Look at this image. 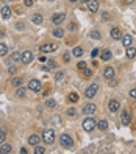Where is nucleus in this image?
<instances>
[{
  "label": "nucleus",
  "mask_w": 136,
  "mask_h": 154,
  "mask_svg": "<svg viewBox=\"0 0 136 154\" xmlns=\"http://www.w3.org/2000/svg\"><path fill=\"white\" fill-rule=\"evenodd\" d=\"M41 137H42V142H44L45 145H52L53 142H55V131L52 128H47V129H44Z\"/></svg>",
  "instance_id": "obj_1"
},
{
  "label": "nucleus",
  "mask_w": 136,
  "mask_h": 154,
  "mask_svg": "<svg viewBox=\"0 0 136 154\" xmlns=\"http://www.w3.org/2000/svg\"><path fill=\"white\" fill-rule=\"evenodd\" d=\"M81 126H83V129L86 131V132H91L94 128H97V121L92 118V115L91 117H84V120L81 121Z\"/></svg>",
  "instance_id": "obj_2"
},
{
  "label": "nucleus",
  "mask_w": 136,
  "mask_h": 154,
  "mask_svg": "<svg viewBox=\"0 0 136 154\" xmlns=\"http://www.w3.org/2000/svg\"><path fill=\"white\" fill-rule=\"evenodd\" d=\"M60 145L63 146V148L72 149L73 148V138L69 136V134H61L60 136Z\"/></svg>",
  "instance_id": "obj_3"
},
{
  "label": "nucleus",
  "mask_w": 136,
  "mask_h": 154,
  "mask_svg": "<svg viewBox=\"0 0 136 154\" xmlns=\"http://www.w3.org/2000/svg\"><path fill=\"white\" fill-rule=\"evenodd\" d=\"M97 92H99V84L92 83L91 86L86 87V90H84V97H86V98H94L97 95Z\"/></svg>",
  "instance_id": "obj_4"
},
{
  "label": "nucleus",
  "mask_w": 136,
  "mask_h": 154,
  "mask_svg": "<svg viewBox=\"0 0 136 154\" xmlns=\"http://www.w3.org/2000/svg\"><path fill=\"white\" fill-rule=\"evenodd\" d=\"M27 87H28V90L38 94V92H41V89H42V84H41L39 79L33 78V79H30V81H28V86H27Z\"/></svg>",
  "instance_id": "obj_5"
},
{
  "label": "nucleus",
  "mask_w": 136,
  "mask_h": 154,
  "mask_svg": "<svg viewBox=\"0 0 136 154\" xmlns=\"http://www.w3.org/2000/svg\"><path fill=\"white\" fill-rule=\"evenodd\" d=\"M81 112L84 114V117H91V115H94V114L97 112V106L94 104V103H88V104L83 106Z\"/></svg>",
  "instance_id": "obj_6"
},
{
  "label": "nucleus",
  "mask_w": 136,
  "mask_h": 154,
  "mask_svg": "<svg viewBox=\"0 0 136 154\" xmlns=\"http://www.w3.org/2000/svg\"><path fill=\"white\" fill-rule=\"evenodd\" d=\"M56 48H58V45L56 44H53V42H45V44H42L39 50H41V53H53V52H56Z\"/></svg>",
  "instance_id": "obj_7"
},
{
  "label": "nucleus",
  "mask_w": 136,
  "mask_h": 154,
  "mask_svg": "<svg viewBox=\"0 0 136 154\" xmlns=\"http://www.w3.org/2000/svg\"><path fill=\"white\" fill-rule=\"evenodd\" d=\"M66 13H55L52 16V24L55 25V26H60L61 24H64V20H66Z\"/></svg>",
  "instance_id": "obj_8"
},
{
  "label": "nucleus",
  "mask_w": 136,
  "mask_h": 154,
  "mask_svg": "<svg viewBox=\"0 0 136 154\" xmlns=\"http://www.w3.org/2000/svg\"><path fill=\"white\" fill-rule=\"evenodd\" d=\"M120 121H122L124 126H128L131 123V112L128 109H124L122 114H120Z\"/></svg>",
  "instance_id": "obj_9"
},
{
  "label": "nucleus",
  "mask_w": 136,
  "mask_h": 154,
  "mask_svg": "<svg viewBox=\"0 0 136 154\" xmlns=\"http://www.w3.org/2000/svg\"><path fill=\"white\" fill-rule=\"evenodd\" d=\"M33 59H34V55H33L32 50H25V52L22 53V62H24V64H27V65L32 64Z\"/></svg>",
  "instance_id": "obj_10"
},
{
  "label": "nucleus",
  "mask_w": 136,
  "mask_h": 154,
  "mask_svg": "<svg viewBox=\"0 0 136 154\" xmlns=\"http://www.w3.org/2000/svg\"><path fill=\"white\" fill-rule=\"evenodd\" d=\"M110 36H111V39H114V41H120L124 34H122V31H120V28L113 26V28L110 30Z\"/></svg>",
  "instance_id": "obj_11"
},
{
  "label": "nucleus",
  "mask_w": 136,
  "mask_h": 154,
  "mask_svg": "<svg viewBox=\"0 0 136 154\" xmlns=\"http://www.w3.org/2000/svg\"><path fill=\"white\" fill-rule=\"evenodd\" d=\"M120 109V101L119 100H110V103H108V111L110 112H117V111Z\"/></svg>",
  "instance_id": "obj_12"
},
{
  "label": "nucleus",
  "mask_w": 136,
  "mask_h": 154,
  "mask_svg": "<svg viewBox=\"0 0 136 154\" xmlns=\"http://www.w3.org/2000/svg\"><path fill=\"white\" fill-rule=\"evenodd\" d=\"M86 6H88L89 13H97L99 11V0H89L86 3Z\"/></svg>",
  "instance_id": "obj_13"
},
{
  "label": "nucleus",
  "mask_w": 136,
  "mask_h": 154,
  "mask_svg": "<svg viewBox=\"0 0 136 154\" xmlns=\"http://www.w3.org/2000/svg\"><path fill=\"white\" fill-rule=\"evenodd\" d=\"M103 78L108 79V81L114 78V69L110 67V65H108V67H105V69H103Z\"/></svg>",
  "instance_id": "obj_14"
},
{
  "label": "nucleus",
  "mask_w": 136,
  "mask_h": 154,
  "mask_svg": "<svg viewBox=\"0 0 136 154\" xmlns=\"http://www.w3.org/2000/svg\"><path fill=\"white\" fill-rule=\"evenodd\" d=\"M0 14H2V19H3V20H10V19H11V8L5 5L2 9H0Z\"/></svg>",
  "instance_id": "obj_15"
},
{
  "label": "nucleus",
  "mask_w": 136,
  "mask_h": 154,
  "mask_svg": "<svg viewBox=\"0 0 136 154\" xmlns=\"http://www.w3.org/2000/svg\"><path fill=\"white\" fill-rule=\"evenodd\" d=\"M120 42H122V45L124 47H130L131 44H133V36H131V34H124L122 36V39H120Z\"/></svg>",
  "instance_id": "obj_16"
},
{
  "label": "nucleus",
  "mask_w": 136,
  "mask_h": 154,
  "mask_svg": "<svg viewBox=\"0 0 136 154\" xmlns=\"http://www.w3.org/2000/svg\"><path fill=\"white\" fill-rule=\"evenodd\" d=\"M42 140V137L41 136H38V134H32V136H28V143L32 145V146H36V145H39V142Z\"/></svg>",
  "instance_id": "obj_17"
},
{
  "label": "nucleus",
  "mask_w": 136,
  "mask_h": 154,
  "mask_svg": "<svg viewBox=\"0 0 136 154\" xmlns=\"http://www.w3.org/2000/svg\"><path fill=\"white\" fill-rule=\"evenodd\" d=\"M14 95H16L17 98H25L27 97V89L24 86H21V87H16V92H14Z\"/></svg>",
  "instance_id": "obj_18"
},
{
  "label": "nucleus",
  "mask_w": 136,
  "mask_h": 154,
  "mask_svg": "<svg viewBox=\"0 0 136 154\" xmlns=\"http://www.w3.org/2000/svg\"><path fill=\"white\" fill-rule=\"evenodd\" d=\"M13 153V146L10 143H2L0 145V154H10Z\"/></svg>",
  "instance_id": "obj_19"
},
{
  "label": "nucleus",
  "mask_w": 136,
  "mask_h": 154,
  "mask_svg": "<svg viewBox=\"0 0 136 154\" xmlns=\"http://www.w3.org/2000/svg\"><path fill=\"white\" fill-rule=\"evenodd\" d=\"M52 36L56 37V39H63V37H64V30L60 28V26H56V28L52 31Z\"/></svg>",
  "instance_id": "obj_20"
},
{
  "label": "nucleus",
  "mask_w": 136,
  "mask_h": 154,
  "mask_svg": "<svg viewBox=\"0 0 136 154\" xmlns=\"http://www.w3.org/2000/svg\"><path fill=\"white\" fill-rule=\"evenodd\" d=\"M11 86H14V87L24 86V79H22L21 76H13V78H11Z\"/></svg>",
  "instance_id": "obj_21"
},
{
  "label": "nucleus",
  "mask_w": 136,
  "mask_h": 154,
  "mask_svg": "<svg viewBox=\"0 0 136 154\" xmlns=\"http://www.w3.org/2000/svg\"><path fill=\"white\" fill-rule=\"evenodd\" d=\"M111 50H108V48H103L102 50V53H100V58H102V61H110L111 59Z\"/></svg>",
  "instance_id": "obj_22"
},
{
  "label": "nucleus",
  "mask_w": 136,
  "mask_h": 154,
  "mask_svg": "<svg viewBox=\"0 0 136 154\" xmlns=\"http://www.w3.org/2000/svg\"><path fill=\"white\" fill-rule=\"evenodd\" d=\"M127 58H128V59H135V58H136V48L135 47H131V45H130V47H127Z\"/></svg>",
  "instance_id": "obj_23"
},
{
  "label": "nucleus",
  "mask_w": 136,
  "mask_h": 154,
  "mask_svg": "<svg viewBox=\"0 0 136 154\" xmlns=\"http://www.w3.org/2000/svg\"><path fill=\"white\" fill-rule=\"evenodd\" d=\"M83 53H84L83 47H73V50H72V56H75V58H81Z\"/></svg>",
  "instance_id": "obj_24"
},
{
  "label": "nucleus",
  "mask_w": 136,
  "mask_h": 154,
  "mask_svg": "<svg viewBox=\"0 0 136 154\" xmlns=\"http://www.w3.org/2000/svg\"><path fill=\"white\" fill-rule=\"evenodd\" d=\"M11 61H14V62H22V53L21 52H13L11 53Z\"/></svg>",
  "instance_id": "obj_25"
},
{
  "label": "nucleus",
  "mask_w": 136,
  "mask_h": 154,
  "mask_svg": "<svg viewBox=\"0 0 136 154\" xmlns=\"http://www.w3.org/2000/svg\"><path fill=\"white\" fill-rule=\"evenodd\" d=\"M32 22H33L34 25H41L42 24V16H41L39 13L33 14V16H32Z\"/></svg>",
  "instance_id": "obj_26"
},
{
  "label": "nucleus",
  "mask_w": 136,
  "mask_h": 154,
  "mask_svg": "<svg viewBox=\"0 0 136 154\" xmlns=\"http://www.w3.org/2000/svg\"><path fill=\"white\" fill-rule=\"evenodd\" d=\"M67 100L71 103H77L80 100V97H78V94H77V92H71V94L67 95Z\"/></svg>",
  "instance_id": "obj_27"
},
{
  "label": "nucleus",
  "mask_w": 136,
  "mask_h": 154,
  "mask_svg": "<svg viewBox=\"0 0 136 154\" xmlns=\"http://www.w3.org/2000/svg\"><path fill=\"white\" fill-rule=\"evenodd\" d=\"M89 36H91V39H94V41H100V39H102V33L97 31V30H92Z\"/></svg>",
  "instance_id": "obj_28"
},
{
  "label": "nucleus",
  "mask_w": 136,
  "mask_h": 154,
  "mask_svg": "<svg viewBox=\"0 0 136 154\" xmlns=\"http://www.w3.org/2000/svg\"><path fill=\"white\" fill-rule=\"evenodd\" d=\"M45 153H47V148H45V146H42V145L34 146V154H45Z\"/></svg>",
  "instance_id": "obj_29"
},
{
  "label": "nucleus",
  "mask_w": 136,
  "mask_h": 154,
  "mask_svg": "<svg viewBox=\"0 0 136 154\" xmlns=\"http://www.w3.org/2000/svg\"><path fill=\"white\" fill-rule=\"evenodd\" d=\"M64 75H66L64 70H58V72L55 73V81H56V83L63 81V79H64Z\"/></svg>",
  "instance_id": "obj_30"
},
{
  "label": "nucleus",
  "mask_w": 136,
  "mask_h": 154,
  "mask_svg": "<svg viewBox=\"0 0 136 154\" xmlns=\"http://www.w3.org/2000/svg\"><path fill=\"white\" fill-rule=\"evenodd\" d=\"M66 114H67V117H73V118H75L77 115H78V111H77L75 107H69V109H66Z\"/></svg>",
  "instance_id": "obj_31"
},
{
  "label": "nucleus",
  "mask_w": 136,
  "mask_h": 154,
  "mask_svg": "<svg viewBox=\"0 0 136 154\" xmlns=\"http://www.w3.org/2000/svg\"><path fill=\"white\" fill-rule=\"evenodd\" d=\"M97 128H99L100 131H106V129H108V121H106V120L97 121Z\"/></svg>",
  "instance_id": "obj_32"
},
{
  "label": "nucleus",
  "mask_w": 136,
  "mask_h": 154,
  "mask_svg": "<svg viewBox=\"0 0 136 154\" xmlns=\"http://www.w3.org/2000/svg\"><path fill=\"white\" fill-rule=\"evenodd\" d=\"M45 106H47L49 109H55V107H56V101L53 98H47V100H45Z\"/></svg>",
  "instance_id": "obj_33"
},
{
  "label": "nucleus",
  "mask_w": 136,
  "mask_h": 154,
  "mask_svg": "<svg viewBox=\"0 0 136 154\" xmlns=\"http://www.w3.org/2000/svg\"><path fill=\"white\" fill-rule=\"evenodd\" d=\"M6 55H8V45L0 44V56H6Z\"/></svg>",
  "instance_id": "obj_34"
},
{
  "label": "nucleus",
  "mask_w": 136,
  "mask_h": 154,
  "mask_svg": "<svg viewBox=\"0 0 136 154\" xmlns=\"http://www.w3.org/2000/svg\"><path fill=\"white\" fill-rule=\"evenodd\" d=\"M77 69H78V70H86L88 69V65H86V61H78V64H77Z\"/></svg>",
  "instance_id": "obj_35"
},
{
  "label": "nucleus",
  "mask_w": 136,
  "mask_h": 154,
  "mask_svg": "<svg viewBox=\"0 0 136 154\" xmlns=\"http://www.w3.org/2000/svg\"><path fill=\"white\" fill-rule=\"evenodd\" d=\"M6 136H8V134H6V131H0V145H2V143H5Z\"/></svg>",
  "instance_id": "obj_36"
},
{
  "label": "nucleus",
  "mask_w": 136,
  "mask_h": 154,
  "mask_svg": "<svg viewBox=\"0 0 136 154\" xmlns=\"http://www.w3.org/2000/svg\"><path fill=\"white\" fill-rule=\"evenodd\" d=\"M8 73H10V75H16V73H17V67H16V65H8Z\"/></svg>",
  "instance_id": "obj_37"
},
{
  "label": "nucleus",
  "mask_w": 136,
  "mask_h": 154,
  "mask_svg": "<svg viewBox=\"0 0 136 154\" xmlns=\"http://www.w3.org/2000/svg\"><path fill=\"white\" fill-rule=\"evenodd\" d=\"M55 67H56L55 61H50V62L47 64V67H45V70H49V72H50V70H53V69H55Z\"/></svg>",
  "instance_id": "obj_38"
},
{
  "label": "nucleus",
  "mask_w": 136,
  "mask_h": 154,
  "mask_svg": "<svg viewBox=\"0 0 136 154\" xmlns=\"http://www.w3.org/2000/svg\"><path fill=\"white\" fill-rule=\"evenodd\" d=\"M128 95H130V98H133L136 101V87H133V89H130V92H128Z\"/></svg>",
  "instance_id": "obj_39"
},
{
  "label": "nucleus",
  "mask_w": 136,
  "mask_h": 154,
  "mask_svg": "<svg viewBox=\"0 0 136 154\" xmlns=\"http://www.w3.org/2000/svg\"><path fill=\"white\" fill-rule=\"evenodd\" d=\"M83 75L86 76V78H91V76H92V70H89V69H86V70H83Z\"/></svg>",
  "instance_id": "obj_40"
},
{
  "label": "nucleus",
  "mask_w": 136,
  "mask_h": 154,
  "mask_svg": "<svg viewBox=\"0 0 136 154\" xmlns=\"http://www.w3.org/2000/svg\"><path fill=\"white\" fill-rule=\"evenodd\" d=\"M63 61H64V62H71V55H69V53H64V55H63Z\"/></svg>",
  "instance_id": "obj_41"
},
{
  "label": "nucleus",
  "mask_w": 136,
  "mask_h": 154,
  "mask_svg": "<svg viewBox=\"0 0 136 154\" xmlns=\"http://www.w3.org/2000/svg\"><path fill=\"white\" fill-rule=\"evenodd\" d=\"M16 28H17V30H25L24 22H17V24H16Z\"/></svg>",
  "instance_id": "obj_42"
},
{
  "label": "nucleus",
  "mask_w": 136,
  "mask_h": 154,
  "mask_svg": "<svg viewBox=\"0 0 136 154\" xmlns=\"http://www.w3.org/2000/svg\"><path fill=\"white\" fill-rule=\"evenodd\" d=\"M33 3H34V0H24L25 6H33Z\"/></svg>",
  "instance_id": "obj_43"
},
{
  "label": "nucleus",
  "mask_w": 136,
  "mask_h": 154,
  "mask_svg": "<svg viewBox=\"0 0 136 154\" xmlns=\"http://www.w3.org/2000/svg\"><path fill=\"white\" fill-rule=\"evenodd\" d=\"M77 28V25H75V22H72L71 25H69V30H71V31H73V30Z\"/></svg>",
  "instance_id": "obj_44"
},
{
  "label": "nucleus",
  "mask_w": 136,
  "mask_h": 154,
  "mask_svg": "<svg viewBox=\"0 0 136 154\" xmlns=\"http://www.w3.org/2000/svg\"><path fill=\"white\" fill-rule=\"evenodd\" d=\"M116 84H117V81H114V78L110 79V86H111V87H116Z\"/></svg>",
  "instance_id": "obj_45"
},
{
  "label": "nucleus",
  "mask_w": 136,
  "mask_h": 154,
  "mask_svg": "<svg viewBox=\"0 0 136 154\" xmlns=\"http://www.w3.org/2000/svg\"><path fill=\"white\" fill-rule=\"evenodd\" d=\"M136 0H124V3H125V5H131V3H135Z\"/></svg>",
  "instance_id": "obj_46"
},
{
  "label": "nucleus",
  "mask_w": 136,
  "mask_h": 154,
  "mask_svg": "<svg viewBox=\"0 0 136 154\" xmlns=\"http://www.w3.org/2000/svg\"><path fill=\"white\" fill-rule=\"evenodd\" d=\"M91 55H92V58H94V56H97V55H99V50H97V48H94V50H92V53H91Z\"/></svg>",
  "instance_id": "obj_47"
},
{
  "label": "nucleus",
  "mask_w": 136,
  "mask_h": 154,
  "mask_svg": "<svg viewBox=\"0 0 136 154\" xmlns=\"http://www.w3.org/2000/svg\"><path fill=\"white\" fill-rule=\"evenodd\" d=\"M3 37H5V30L0 28V39H3Z\"/></svg>",
  "instance_id": "obj_48"
},
{
  "label": "nucleus",
  "mask_w": 136,
  "mask_h": 154,
  "mask_svg": "<svg viewBox=\"0 0 136 154\" xmlns=\"http://www.w3.org/2000/svg\"><path fill=\"white\" fill-rule=\"evenodd\" d=\"M19 153H21V154H27L28 151H27V148H21V151H19Z\"/></svg>",
  "instance_id": "obj_49"
},
{
  "label": "nucleus",
  "mask_w": 136,
  "mask_h": 154,
  "mask_svg": "<svg viewBox=\"0 0 136 154\" xmlns=\"http://www.w3.org/2000/svg\"><path fill=\"white\" fill-rule=\"evenodd\" d=\"M102 17L105 19V20H108V19H110V16H108V14H106V13H103V14H102Z\"/></svg>",
  "instance_id": "obj_50"
},
{
  "label": "nucleus",
  "mask_w": 136,
  "mask_h": 154,
  "mask_svg": "<svg viewBox=\"0 0 136 154\" xmlns=\"http://www.w3.org/2000/svg\"><path fill=\"white\" fill-rule=\"evenodd\" d=\"M39 61H41V62H45L47 59H45V56H41V58H39Z\"/></svg>",
  "instance_id": "obj_51"
},
{
  "label": "nucleus",
  "mask_w": 136,
  "mask_h": 154,
  "mask_svg": "<svg viewBox=\"0 0 136 154\" xmlns=\"http://www.w3.org/2000/svg\"><path fill=\"white\" fill-rule=\"evenodd\" d=\"M71 3H77V2H80V0H69Z\"/></svg>",
  "instance_id": "obj_52"
},
{
  "label": "nucleus",
  "mask_w": 136,
  "mask_h": 154,
  "mask_svg": "<svg viewBox=\"0 0 136 154\" xmlns=\"http://www.w3.org/2000/svg\"><path fill=\"white\" fill-rule=\"evenodd\" d=\"M80 2H83V3H84V5H86V3L89 2V0H80Z\"/></svg>",
  "instance_id": "obj_53"
},
{
  "label": "nucleus",
  "mask_w": 136,
  "mask_h": 154,
  "mask_svg": "<svg viewBox=\"0 0 136 154\" xmlns=\"http://www.w3.org/2000/svg\"><path fill=\"white\" fill-rule=\"evenodd\" d=\"M3 3H8V2H11V0H2Z\"/></svg>",
  "instance_id": "obj_54"
}]
</instances>
